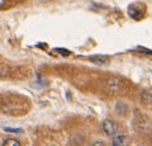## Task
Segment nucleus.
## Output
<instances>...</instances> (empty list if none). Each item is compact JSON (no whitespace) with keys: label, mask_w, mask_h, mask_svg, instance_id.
<instances>
[{"label":"nucleus","mask_w":152,"mask_h":146,"mask_svg":"<svg viewBox=\"0 0 152 146\" xmlns=\"http://www.w3.org/2000/svg\"><path fill=\"white\" fill-rule=\"evenodd\" d=\"M114 146H122V145H127V136L123 135V134H115L113 137V142H112Z\"/></svg>","instance_id":"obj_7"},{"label":"nucleus","mask_w":152,"mask_h":146,"mask_svg":"<svg viewBox=\"0 0 152 146\" xmlns=\"http://www.w3.org/2000/svg\"><path fill=\"white\" fill-rule=\"evenodd\" d=\"M117 112L119 113V114H123V116H124V114H126V112H127V106L124 104V103H122V102L117 103Z\"/></svg>","instance_id":"obj_10"},{"label":"nucleus","mask_w":152,"mask_h":146,"mask_svg":"<svg viewBox=\"0 0 152 146\" xmlns=\"http://www.w3.org/2000/svg\"><path fill=\"white\" fill-rule=\"evenodd\" d=\"M53 54H58L60 56H64V57H67V56L71 55V52L69 50H66V48H55L53 51H52Z\"/></svg>","instance_id":"obj_9"},{"label":"nucleus","mask_w":152,"mask_h":146,"mask_svg":"<svg viewBox=\"0 0 152 146\" xmlns=\"http://www.w3.org/2000/svg\"><path fill=\"white\" fill-rule=\"evenodd\" d=\"M141 103L145 107H152V90H143L141 93Z\"/></svg>","instance_id":"obj_5"},{"label":"nucleus","mask_w":152,"mask_h":146,"mask_svg":"<svg viewBox=\"0 0 152 146\" xmlns=\"http://www.w3.org/2000/svg\"><path fill=\"white\" fill-rule=\"evenodd\" d=\"M3 146H20V141H18L13 137H8L1 142Z\"/></svg>","instance_id":"obj_8"},{"label":"nucleus","mask_w":152,"mask_h":146,"mask_svg":"<svg viewBox=\"0 0 152 146\" xmlns=\"http://www.w3.org/2000/svg\"><path fill=\"white\" fill-rule=\"evenodd\" d=\"M128 14H129V17L133 18V19L140 21L146 14V5L143 3H132L128 7Z\"/></svg>","instance_id":"obj_3"},{"label":"nucleus","mask_w":152,"mask_h":146,"mask_svg":"<svg viewBox=\"0 0 152 146\" xmlns=\"http://www.w3.org/2000/svg\"><path fill=\"white\" fill-rule=\"evenodd\" d=\"M104 89L109 95H119V94L124 93L126 90V84L124 80L117 76H110L107 79L105 84H104Z\"/></svg>","instance_id":"obj_1"},{"label":"nucleus","mask_w":152,"mask_h":146,"mask_svg":"<svg viewBox=\"0 0 152 146\" xmlns=\"http://www.w3.org/2000/svg\"><path fill=\"white\" fill-rule=\"evenodd\" d=\"M89 60L96 65H100V66H104V65L109 64V57L105 55H94L91 57H89Z\"/></svg>","instance_id":"obj_6"},{"label":"nucleus","mask_w":152,"mask_h":146,"mask_svg":"<svg viewBox=\"0 0 152 146\" xmlns=\"http://www.w3.org/2000/svg\"><path fill=\"white\" fill-rule=\"evenodd\" d=\"M102 128L108 136H114L118 132V125L112 120H104L103 125H102Z\"/></svg>","instance_id":"obj_4"},{"label":"nucleus","mask_w":152,"mask_h":146,"mask_svg":"<svg viewBox=\"0 0 152 146\" xmlns=\"http://www.w3.org/2000/svg\"><path fill=\"white\" fill-rule=\"evenodd\" d=\"M94 145H99V146H105L107 144L104 142V141H96V142H94Z\"/></svg>","instance_id":"obj_12"},{"label":"nucleus","mask_w":152,"mask_h":146,"mask_svg":"<svg viewBox=\"0 0 152 146\" xmlns=\"http://www.w3.org/2000/svg\"><path fill=\"white\" fill-rule=\"evenodd\" d=\"M5 131H8V132H17V134H20L22 132V130L20 128H5Z\"/></svg>","instance_id":"obj_11"},{"label":"nucleus","mask_w":152,"mask_h":146,"mask_svg":"<svg viewBox=\"0 0 152 146\" xmlns=\"http://www.w3.org/2000/svg\"><path fill=\"white\" fill-rule=\"evenodd\" d=\"M133 127L137 132H140L142 135L150 134L152 131V123L146 116H143L138 111L134 112V117H133Z\"/></svg>","instance_id":"obj_2"}]
</instances>
